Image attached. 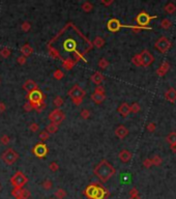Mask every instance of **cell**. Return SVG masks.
<instances>
[{
	"label": "cell",
	"mask_w": 176,
	"mask_h": 199,
	"mask_svg": "<svg viewBox=\"0 0 176 199\" xmlns=\"http://www.w3.org/2000/svg\"><path fill=\"white\" fill-rule=\"evenodd\" d=\"M94 174L100 178L103 183H106L108 179L111 178L115 174V169L110 163L106 160H103L93 170Z\"/></svg>",
	"instance_id": "obj_1"
},
{
	"label": "cell",
	"mask_w": 176,
	"mask_h": 199,
	"mask_svg": "<svg viewBox=\"0 0 176 199\" xmlns=\"http://www.w3.org/2000/svg\"><path fill=\"white\" fill-rule=\"evenodd\" d=\"M171 46H172L171 40L166 36L160 37V39L156 42V44H154L156 49L160 53H166L170 48H171Z\"/></svg>",
	"instance_id": "obj_2"
},
{
	"label": "cell",
	"mask_w": 176,
	"mask_h": 199,
	"mask_svg": "<svg viewBox=\"0 0 176 199\" xmlns=\"http://www.w3.org/2000/svg\"><path fill=\"white\" fill-rule=\"evenodd\" d=\"M18 159H19V155H18L17 152L15 151L14 149H11V148L7 149V150L2 154V160H3L5 163L8 164V165L14 164L15 162L18 160Z\"/></svg>",
	"instance_id": "obj_3"
},
{
	"label": "cell",
	"mask_w": 176,
	"mask_h": 199,
	"mask_svg": "<svg viewBox=\"0 0 176 199\" xmlns=\"http://www.w3.org/2000/svg\"><path fill=\"white\" fill-rule=\"evenodd\" d=\"M27 177L24 175L22 172H17L15 175L11 178V183H13L15 188L22 189V187L27 183Z\"/></svg>",
	"instance_id": "obj_4"
},
{
	"label": "cell",
	"mask_w": 176,
	"mask_h": 199,
	"mask_svg": "<svg viewBox=\"0 0 176 199\" xmlns=\"http://www.w3.org/2000/svg\"><path fill=\"white\" fill-rule=\"evenodd\" d=\"M139 57H140V62H141V67H147L152 63L154 58L153 56L151 55V53L147 50H143L140 54H139Z\"/></svg>",
	"instance_id": "obj_5"
},
{
	"label": "cell",
	"mask_w": 176,
	"mask_h": 199,
	"mask_svg": "<svg viewBox=\"0 0 176 199\" xmlns=\"http://www.w3.org/2000/svg\"><path fill=\"white\" fill-rule=\"evenodd\" d=\"M43 98H44L43 93L38 89L29 92V95H28L29 103L33 106V107H34L35 105H38V104H41V103H43Z\"/></svg>",
	"instance_id": "obj_6"
},
{
	"label": "cell",
	"mask_w": 176,
	"mask_h": 199,
	"mask_svg": "<svg viewBox=\"0 0 176 199\" xmlns=\"http://www.w3.org/2000/svg\"><path fill=\"white\" fill-rule=\"evenodd\" d=\"M49 119H50L53 123L58 126V124L64 119V114L59 110V109H55V110L52 111L50 115H49Z\"/></svg>",
	"instance_id": "obj_7"
},
{
	"label": "cell",
	"mask_w": 176,
	"mask_h": 199,
	"mask_svg": "<svg viewBox=\"0 0 176 199\" xmlns=\"http://www.w3.org/2000/svg\"><path fill=\"white\" fill-rule=\"evenodd\" d=\"M69 95L73 100H76V99H82L83 100V98H84V95H85V90L82 89L79 85H75L72 89L70 90Z\"/></svg>",
	"instance_id": "obj_8"
},
{
	"label": "cell",
	"mask_w": 176,
	"mask_h": 199,
	"mask_svg": "<svg viewBox=\"0 0 176 199\" xmlns=\"http://www.w3.org/2000/svg\"><path fill=\"white\" fill-rule=\"evenodd\" d=\"M48 152V148L44 143H38L33 148V154L38 158H44Z\"/></svg>",
	"instance_id": "obj_9"
},
{
	"label": "cell",
	"mask_w": 176,
	"mask_h": 199,
	"mask_svg": "<svg viewBox=\"0 0 176 199\" xmlns=\"http://www.w3.org/2000/svg\"><path fill=\"white\" fill-rule=\"evenodd\" d=\"M152 18H156V17H150V16L147 15L146 12H141V14L138 15L137 22H138V24L140 25V27H144L145 28V26H146V25H148L149 21Z\"/></svg>",
	"instance_id": "obj_10"
},
{
	"label": "cell",
	"mask_w": 176,
	"mask_h": 199,
	"mask_svg": "<svg viewBox=\"0 0 176 199\" xmlns=\"http://www.w3.org/2000/svg\"><path fill=\"white\" fill-rule=\"evenodd\" d=\"M122 26L123 25L120 24L119 21L116 20V19H111V20L108 22V29H109L110 31H112V32H116V31H118Z\"/></svg>",
	"instance_id": "obj_11"
},
{
	"label": "cell",
	"mask_w": 176,
	"mask_h": 199,
	"mask_svg": "<svg viewBox=\"0 0 176 199\" xmlns=\"http://www.w3.org/2000/svg\"><path fill=\"white\" fill-rule=\"evenodd\" d=\"M132 157H133L132 152L129 151L128 149H122L118 155L119 160L121 162H123V163H128V162L132 159Z\"/></svg>",
	"instance_id": "obj_12"
},
{
	"label": "cell",
	"mask_w": 176,
	"mask_h": 199,
	"mask_svg": "<svg viewBox=\"0 0 176 199\" xmlns=\"http://www.w3.org/2000/svg\"><path fill=\"white\" fill-rule=\"evenodd\" d=\"M36 87H38V84H36L34 81L28 80V81H26V82L24 83L23 89H25L27 92H31V91H33V90L36 89Z\"/></svg>",
	"instance_id": "obj_13"
},
{
	"label": "cell",
	"mask_w": 176,
	"mask_h": 199,
	"mask_svg": "<svg viewBox=\"0 0 176 199\" xmlns=\"http://www.w3.org/2000/svg\"><path fill=\"white\" fill-rule=\"evenodd\" d=\"M169 68H170V63L168 61H165V62H163L162 64H160V67L157 68V71H156V74L159 75V76H164V75H166L167 72L169 71Z\"/></svg>",
	"instance_id": "obj_14"
},
{
	"label": "cell",
	"mask_w": 176,
	"mask_h": 199,
	"mask_svg": "<svg viewBox=\"0 0 176 199\" xmlns=\"http://www.w3.org/2000/svg\"><path fill=\"white\" fill-rule=\"evenodd\" d=\"M115 134L116 136L120 139H123L124 137L129 134V130L126 129L124 126H119L117 129L115 130Z\"/></svg>",
	"instance_id": "obj_15"
},
{
	"label": "cell",
	"mask_w": 176,
	"mask_h": 199,
	"mask_svg": "<svg viewBox=\"0 0 176 199\" xmlns=\"http://www.w3.org/2000/svg\"><path fill=\"white\" fill-rule=\"evenodd\" d=\"M165 98H166V100H168L170 102H175L176 101V89L173 88V87L168 89V91H166V93H165Z\"/></svg>",
	"instance_id": "obj_16"
},
{
	"label": "cell",
	"mask_w": 176,
	"mask_h": 199,
	"mask_svg": "<svg viewBox=\"0 0 176 199\" xmlns=\"http://www.w3.org/2000/svg\"><path fill=\"white\" fill-rule=\"evenodd\" d=\"M118 112L123 117H126L129 114V112H131V108H129V106L126 104V103H123V104L120 105V107L118 108Z\"/></svg>",
	"instance_id": "obj_17"
},
{
	"label": "cell",
	"mask_w": 176,
	"mask_h": 199,
	"mask_svg": "<svg viewBox=\"0 0 176 199\" xmlns=\"http://www.w3.org/2000/svg\"><path fill=\"white\" fill-rule=\"evenodd\" d=\"M106 99V95L105 93H98V92H94L91 95V100L93 102H95L97 104H101L102 102H104V100Z\"/></svg>",
	"instance_id": "obj_18"
},
{
	"label": "cell",
	"mask_w": 176,
	"mask_h": 199,
	"mask_svg": "<svg viewBox=\"0 0 176 199\" xmlns=\"http://www.w3.org/2000/svg\"><path fill=\"white\" fill-rule=\"evenodd\" d=\"M97 185H90L88 187L87 189H86V191H85V194L88 196L90 199H93L94 197V194H95V192H97Z\"/></svg>",
	"instance_id": "obj_19"
},
{
	"label": "cell",
	"mask_w": 176,
	"mask_h": 199,
	"mask_svg": "<svg viewBox=\"0 0 176 199\" xmlns=\"http://www.w3.org/2000/svg\"><path fill=\"white\" fill-rule=\"evenodd\" d=\"M91 80H92V82L95 83L97 85H100V84L103 82L104 76L100 73V72H97V73H95L93 76L91 77Z\"/></svg>",
	"instance_id": "obj_20"
},
{
	"label": "cell",
	"mask_w": 176,
	"mask_h": 199,
	"mask_svg": "<svg viewBox=\"0 0 176 199\" xmlns=\"http://www.w3.org/2000/svg\"><path fill=\"white\" fill-rule=\"evenodd\" d=\"M32 51H33L32 48L28 45V44L24 45L22 48H21V52L23 53V56H25V57H27V56H29L30 54H31Z\"/></svg>",
	"instance_id": "obj_21"
},
{
	"label": "cell",
	"mask_w": 176,
	"mask_h": 199,
	"mask_svg": "<svg viewBox=\"0 0 176 199\" xmlns=\"http://www.w3.org/2000/svg\"><path fill=\"white\" fill-rule=\"evenodd\" d=\"M167 142L169 143L170 145L171 144H176V132H171L168 136L166 137Z\"/></svg>",
	"instance_id": "obj_22"
},
{
	"label": "cell",
	"mask_w": 176,
	"mask_h": 199,
	"mask_svg": "<svg viewBox=\"0 0 176 199\" xmlns=\"http://www.w3.org/2000/svg\"><path fill=\"white\" fill-rule=\"evenodd\" d=\"M165 11H166L167 14H170V15L174 14L175 11H176V6H175L174 3L170 2V3H168V4L165 6Z\"/></svg>",
	"instance_id": "obj_23"
},
{
	"label": "cell",
	"mask_w": 176,
	"mask_h": 199,
	"mask_svg": "<svg viewBox=\"0 0 176 199\" xmlns=\"http://www.w3.org/2000/svg\"><path fill=\"white\" fill-rule=\"evenodd\" d=\"M93 45L97 47V48H102L105 45V39L101 36H97L93 40Z\"/></svg>",
	"instance_id": "obj_24"
},
{
	"label": "cell",
	"mask_w": 176,
	"mask_h": 199,
	"mask_svg": "<svg viewBox=\"0 0 176 199\" xmlns=\"http://www.w3.org/2000/svg\"><path fill=\"white\" fill-rule=\"evenodd\" d=\"M171 26H172V21L169 20V19H164V20L160 22V27H162L163 29H169Z\"/></svg>",
	"instance_id": "obj_25"
},
{
	"label": "cell",
	"mask_w": 176,
	"mask_h": 199,
	"mask_svg": "<svg viewBox=\"0 0 176 199\" xmlns=\"http://www.w3.org/2000/svg\"><path fill=\"white\" fill-rule=\"evenodd\" d=\"M66 196V192L64 191L63 189H58L56 192H55V197L58 199H63Z\"/></svg>",
	"instance_id": "obj_26"
},
{
	"label": "cell",
	"mask_w": 176,
	"mask_h": 199,
	"mask_svg": "<svg viewBox=\"0 0 176 199\" xmlns=\"http://www.w3.org/2000/svg\"><path fill=\"white\" fill-rule=\"evenodd\" d=\"M57 127H58V126L57 124H55V123H50L49 124V126L47 127V129H46V131H47V132L49 133V134H53V133H55L57 131Z\"/></svg>",
	"instance_id": "obj_27"
},
{
	"label": "cell",
	"mask_w": 176,
	"mask_h": 199,
	"mask_svg": "<svg viewBox=\"0 0 176 199\" xmlns=\"http://www.w3.org/2000/svg\"><path fill=\"white\" fill-rule=\"evenodd\" d=\"M76 62L73 61V60H64L63 61V67L65 68V70H72L73 67L75 65Z\"/></svg>",
	"instance_id": "obj_28"
},
{
	"label": "cell",
	"mask_w": 176,
	"mask_h": 199,
	"mask_svg": "<svg viewBox=\"0 0 176 199\" xmlns=\"http://www.w3.org/2000/svg\"><path fill=\"white\" fill-rule=\"evenodd\" d=\"M151 160V163H152V166H160V164H162V159H160L159 155H154L153 158L150 159Z\"/></svg>",
	"instance_id": "obj_29"
},
{
	"label": "cell",
	"mask_w": 176,
	"mask_h": 199,
	"mask_svg": "<svg viewBox=\"0 0 176 199\" xmlns=\"http://www.w3.org/2000/svg\"><path fill=\"white\" fill-rule=\"evenodd\" d=\"M22 190L23 189H19V188H15V190L11 192V195L16 198H20L22 196Z\"/></svg>",
	"instance_id": "obj_30"
},
{
	"label": "cell",
	"mask_w": 176,
	"mask_h": 199,
	"mask_svg": "<svg viewBox=\"0 0 176 199\" xmlns=\"http://www.w3.org/2000/svg\"><path fill=\"white\" fill-rule=\"evenodd\" d=\"M129 108H131V112L133 113H137V112L140 111V105L138 104V103H134L132 106H129Z\"/></svg>",
	"instance_id": "obj_31"
},
{
	"label": "cell",
	"mask_w": 176,
	"mask_h": 199,
	"mask_svg": "<svg viewBox=\"0 0 176 199\" xmlns=\"http://www.w3.org/2000/svg\"><path fill=\"white\" fill-rule=\"evenodd\" d=\"M0 54H1V56L3 58H7L8 56L11 55V50L7 49V48H4V49H2L1 51H0Z\"/></svg>",
	"instance_id": "obj_32"
},
{
	"label": "cell",
	"mask_w": 176,
	"mask_h": 199,
	"mask_svg": "<svg viewBox=\"0 0 176 199\" xmlns=\"http://www.w3.org/2000/svg\"><path fill=\"white\" fill-rule=\"evenodd\" d=\"M98 65H100L101 68H106L108 65H109V62L107 61L106 58H102L100 61H98Z\"/></svg>",
	"instance_id": "obj_33"
},
{
	"label": "cell",
	"mask_w": 176,
	"mask_h": 199,
	"mask_svg": "<svg viewBox=\"0 0 176 199\" xmlns=\"http://www.w3.org/2000/svg\"><path fill=\"white\" fill-rule=\"evenodd\" d=\"M82 7H83V11H85V12H90L91 9L93 8V5H92L90 2H85L84 4L82 5Z\"/></svg>",
	"instance_id": "obj_34"
},
{
	"label": "cell",
	"mask_w": 176,
	"mask_h": 199,
	"mask_svg": "<svg viewBox=\"0 0 176 199\" xmlns=\"http://www.w3.org/2000/svg\"><path fill=\"white\" fill-rule=\"evenodd\" d=\"M62 104H63V100L61 99L60 96H57V98L54 100V105L56 106L57 109L59 108V107H61V106H62Z\"/></svg>",
	"instance_id": "obj_35"
},
{
	"label": "cell",
	"mask_w": 176,
	"mask_h": 199,
	"mask_svg": "<svg viewBox=\"0 0 176 199\" xmlns=\"http://www.w3.org/2000/svg\"><path fill=\"white\" fill-rule=\"evenodd\" d=\"M43 188H44L45 190H50L51 188H52V182L51 180H49V179H47V180H45L44 183H43Z\"/></svg>",
	"instance_id": "obj_36"
},
{
	"label": "cell",
	"mask_w": 176,
	"mask_h": 199,
	"mask_svg": "<svg viewBox=\"0 0 176 199\" xmlns=\"http://www.w3.org/2000/svg\"><path fill=\"white\" fill-rule=\"evenodd\" d=\"M132 61H133V63H134L135 65H137V67H141V62H140V57H139V54L135 55L134 57H133Z\"/></svg>",
	"instance_id": "obj_37"
},
{
	"label": "cell",
	"mask_w": 176,
	"mask_h": 199,
	"mask_svg": "<svg viewBox=\"0 0 176 199\" xmlns=\"http://www.w3.org/2000/svg\"><path fill=\"white\" fill-rule=\"evenodd\" d=\"M49 137H50V134H49L47 131H44V132H42L41 134H39V139L43 140V141L47 140Z\"/></svg>",
	"instance_id": "obj_38"
},
{
	"label": "cell",
	"mask_w": 176,
	"mask_h": 199,
	"mask_svg": "<svg viewBox=\"0 0 176 199\" xmlns=\"http://www.w3.org/2000/svg\"><path fill=\"white\" fill-rule=\"evenodd\" d=\"M49 168H50L51 171H57L58 169H59V166H58V164L56 163V162H53V163L50 164V166H49Z\"/></svg>",
	"instance_id": "obj_39"
},
{
	"label": "cell",
	"mask_w": 176,
	"mask_h": 199,
	"mask_svg": "<svg viewBox=\"0 0 176 199\" xmlns=\"http://www.w3.org/2000/svg\"><path fill=\"white\" fill-rule=\"evenodd\" d=\"M143 165H144L145 168H150L151 166H152V163H151L150 159H145V160L143 161Z\"/></svg>",
	"instance_id": "obj_40"
},
{
	"label": "cell",
	"mask_w": 176,
	"mask_h": 199,
	"mask_svg": "<svg viewBox=\"0 0 176 199\" xmlns=\"http://www.w3.org/2000/svg\"><path fill=\"white\" fill-rule=\"evenodd\" d=\"M54 77L56 78V79H62V78H63V73L60 70H57L54 73Z\"/></svg>",
	"instance_id": "obj_41"
},
{
	"label": "cell",
	"mask_w": 176,
	"mask_h": 199,
	"mask_svg": "<svg viewBox=\"0 0 176 199\" xmlns=\"http://www.w3.org/2000/svg\"><path fill=\"white\" fill-rule=\"evenodd\" d=\"M81 116L86 119V118H88L90 116V112H89V110H87V109H84V110L81 112Z\"/></svg>",
	"instance_id": "obj_42"
},
{
	"label": "cell",
	"mask_w": 176,
	"mask_h": 199,
	"mask_svg": "<svg viewBox=\"0 0 176 199\" xmlns=\"http://www.w3.org/2000/svg\"><path fill=\"white\" fill-rule=\"evenodd\" d=\"M21 197L24 199H28L30 197V192L28 190H22V196Z\"/></svg>",
	"instance_id": "obj_43"
},
{
	"label": "cell",
	"mask_w": 176,
	"mask_h": 199,
	"mask_svg": "<svg viewBox=\"0 0 176 199\" xmlns=\"http://www.w3.org/2000/svg\"><path fill=\"white\" fill-rule=\"evenodd\" d=\"M0 141L3 143V144H7V143L10 142V137L7 136V135L1 136V138H0Z\"/></svg>",
	"instance_id": "obj_44"
},
{
	"label": "cell",
	"mask_w": 176,
	"mask_h": 199,
	"mask_svg": "<svg viewBox=\"0 0 176 199\" xmlns=\"http://www.w3.org/2000/svg\"><path fill=\"white\" fill-rule=\"evenodd\" d=\"M139 192L136 188H133L131 191H129V197H135V196H138Z\"/></svg>",
	"instance_id": "obj_45"
},
{
	"label": "cell",
	"mask_w": 176,
	"mask_h": 199,
	"mask_svg": "<svg viewBox=\"0 0 176 199\" xmlns=\"http://www.w3.org/2000/svg\"><path fill=\"white\" fill-rule=\"evenodd\" d=\"M156 123H148V126H147V130L149 131V132H154V130H156Z\"/></svg>",
	"instance_id": "obj_46"
},
{
	"label": "cell",
	"mask_w": 176,
	"mask_h": 199,
	"mask_svg": "<svg viewBox=\"0 0 176 199\" xmlns=\"http://www.w3.org/2000/svg\"><path fill=\"white\" fill-rule=\"evenodd\" d=\"M38 123H31V126H30V131L31 132H36V131H38Z\"/></svg>",
	"instance_id": "obj_47"
},
{
	"label": "cell",
	"mask_w": 176,
	"mask_h": 199,
	"mask_svg": "<svg viewBox=\"0 0 176 199\" xmlns=\"http://www.w3.org/2000/svg\"><path fill=\"white\" fill-rule=\"evenodd\" d=\"M22 29L24 31H28L30 29V24L29 23H27V22H25V23H23L22 25Z\"/></svg>",
	"instance_id": "obj_48"
},
{
	"label": "cell",
	"mask_w": 176,
	"mask_h": 199,
	"mask_svg": "<svg viewBox=\"0 0 176 199\" xmlns=\"http://www.w3.org/2000/svg\"><path fill=\"white\" fill-rule=\"evenodd\" d=\"M24 108H25L26 111H31L33 109V106L30 104V103H27V104H25V106H24Z\"/></svg>",
	"instance_id": "obj_49"
},
{
	"label": "cell",
	"mask_w": 176,
	"mask_h": 199,
	"mask_svg": "<svg viewBox=\"0 0 176 199\" xmlns=\"http://www.w3.org/2000/svg\"><path fill=\"white\" fill-rule=\"evenodd\" d=\"M18 62H19L20 64H24L26 62V57L25 56H21V57L18 58Z\"/></svg>",
	"instance_id": "obj_50"
},
{
	"label": "cell",
	"mask_w": 176,
	"mask_h": 199,
	"mask_svg": "<svg viewBox=\"0 0 176 199\" xmlns=\"http://www.w3.org/2000/svg\"><path fill=\"white\" fill-rule=\"evenodd\" d=\"M105 89L103 86H97V88H95V91L94 92H98V93H104Z\"/></svg>",
	"instance_id": "obj_51"
},
{
	"label": "cell",
	"mask_w": 176,
	"mask_h": 199,
	"mask_svg": "<svg viewBox=\"0 0 176 199\" xmlns=\"http://www.w3.org/2000/svg\"><path fill=\"white\" fill-rule=\"evenodd\" d=\"M74 104H76L77 106H79L80 104L82 103V99H76V100H73Z\"/></svg>",
	"instance_id": "obj_52"
},
{
	"label": "cell",
	"mask_w": 176,
	"mask_h": 199,
	"mask_svg": "<svg viewBox=\"0 0 176 199\" xmlns=\"http://www.w3.org/2000/svg\"><path fill=\"white\" fill-rule=\"evenodd\" d=\"M122 179H123V182H124V183L129 182V176L128 175V174H124V175L122 176Z\"/></svg>",
	"instance_id": "obj_53"
},
{
	"label": "cell",
	"mask_w": 176,
	"mask_h": 199,
	"mask_svg": "<svg viewBox=\"0 0 176 199\" xmlns=\"http://www.w3.org/2000/svg\"><path fill=\"white\" fill-rule=\"evenodd\" d=\"M5 110V105L3 103H0V112H3Z\"/></svg>",
	"instance_id": "obj_54"
},
{
	"label": "cell",
	"mask_w": 176,
	"mask_h": 199,
	"mask_svg": "<svg viewBox=\"0 0 176 199\" xmlns=\"http://www.w3.org/2000/svg\"><path fill=\"white\" fill-rule=\"evenodd\" d=\"M170 148L173 152H176V144H171L170 145Z\"/></svg>",
	"instance_id": "obj_55"
},
{
	"label": "cell",
	"mask_w": 176,
	"mask_h": 199,
	"mask_svg": "<svg viewBox=\"0 0 176 199\" xmlns=\"http://www.w3.org/2000/svg\"><path fill=\"white\" fill-rule=\"evenodd\" d=\"M129 199H141V197L140 196H135V197H129Z\"/></svg>",
	"instance_id": "obj_56"
},
{
	"label": "cell",
	"mask_w": 176,
	"mask_h": 199,
	"mask_svg": "<svg viewBox=\"0 0 176 199\" xmlns=\"http://www.w3.org/2000/svg\"><path fill=\"white\" fill-rule=\"evenodd\" d=\"M16 199H24V198H22V197H20V198H16Z\"/></svg>",
	"instance_id": "obj_57"
},
{
	"label": "cell",
	"mask_w": 176,
	"mask_h": 199,
	"mask_svg": "<svg viewBox=\"0 0 176 199\" xmlns=\"http://www.w3.org/2000/svg\"><path fill=\"white\" fill-rule=\"evenodd\" d=\"M51 199H53V198H51Z\"/></svg>",
	"instance_id": "obj_58"
}]
</instances>
